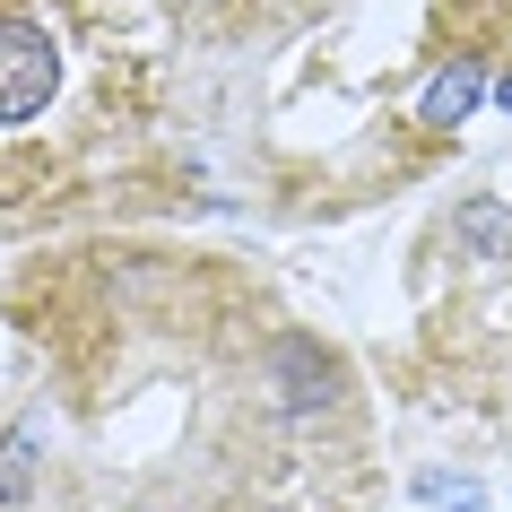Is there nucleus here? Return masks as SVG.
Segmentation results:
<instances>
[{
  "mask_svg": "<svg viewBox=\"0 0 512 512\" xmlns=\"http://www.w3.org/2000/svg\"><path fill=\"white\" fill-rule=\"evenodd\" d=\"M157 0H0V217L79 209L157 131Z\"/></svg>",
  "mask_w": 512,
  "mask_h": 512,
  "instance_id": "1",
  "label": "nucleus"
},
{
  "mask_svg": "<svg viewBox=\"0 0 512 512\" xmlns=\"http://www.w3.org/2000/svg\"><path fill=\"white\" fill-rule=\"evenodd\" d=\"M44 495V426H0V512H27Z\"/></svg>",
  "mask_w": 512,
  "mask_h": 512,
  "instance_id": "2",
  "label": "nucleus"
},
{
  "mask_svg": "<svg viewBox=\"0 0 512 512\" xmlns=\"http://www.w3.org/2000/svg\"><path fill=\"white\" fill-rule=\"evenodd\" d=\"M478 96H486V61H478V53H460L452 70L426 87V113H417V122H426V131H460V122L478 113Z\"/></svg>",
  "mask_w": 512,
  "mask_h": 512,
  "instance_id": "3",
  "label": "nucleus"
},
{
  "mask_svg": "<svg viewBox=\"0 0 512 512\" xmlns=\"http://www.w3.org/2000/svg\"><path fill=\"white\" fill-rule=\"evenodd\" d=\"M417 495H426V504H460V512L478 504V486H469V478H443V469H426V478H417Z\"/></svg>",
  "mask_w": 512,
  "mask_h": 512,
  "instance_id": "4",
  "label": "nucleus"
}]
</instances>
